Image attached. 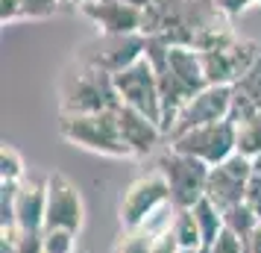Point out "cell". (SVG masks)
Listing matches in <instances>:
<instances>
[{
	"instance_id": "obj_21",
	"label": "cell",
	"mask_w": 261,
	"mask_h": 253,
	"mask_svg": "<svg viewBox=\"0 0 261 253\" xmlns=\"http://www.w3.org/2000/svg\"><path fill=\"white\" fill-rule=\"evenodd\" d=\"M44 253H76V233L44 229Z\"/></svg>"
},
{
	"instance_id": "obj_22",
	"label": "cell",
	"mask_w": 261,
	"mask_h": 253,
	"mask_svg": "<svg viewBox=\"0 0 261 253\" xmlns=\"http://www.w3.org/2000/svg\"><path fill=\"white\" fill-rule=\"evenodd\" d=\"M18 9H21V18H30V21H41V18H50V15L59 9V0H18Z\"/></svg>"
},
{
	"instance_id": "obj_27",
	"label": "cell",
	"mask_w": 261,
	"mask_h": 253,
	"mask_svg": "<svg viewBox=\"0 0 261 253\" xmlns=\"http://www.w3.org/2000/svg\"><path fill=\"white\" fill-rule=\"evenodd\" d=\"M247 253H261V221H258V227L252 229V236H249V241H247Z\"/></svg>"
},
{
	"instance_id": "obj_12",
	"label": "cell",
	"mask_w": 261,
	"mask_h": 253,
	"mask_svg": "<svg viewBox=\"0 0 261 253\" xmlns=\"http://www.w3.org/2000/svg\"><path fill=\"white\" fill-rule=\"evenodd\" d=\"M118 127H120V139L123 145L129 147L132 156H150L155 150V145L167 139L162 124H155L153 118H147L144 112L129 106H118Z\"/></svg>"
},
{
	"instance_id": "obj_4",
	"label": "cell",
	"mask_w": 261,
	"mask_h": 253,
	"mask_svg": "<svg viewBox=\"0 0 261 253\" xmlns=\"http://www.w3.org/2000/svg\"><path fill=\"white\" fill-rule=\"evenodd\" d=\"M170 150L176 153H185V156H194L205 162L208 168L220 165L235 153V121H214V124H202V127H194L188 133L173 135L167 142Z\"/></svg>"
},
{
	"instance_id": "obj_9",
	"label": "cell",
	"mask_w": 261,
	"mask_h": 253,
	"mask_svg": "<svg viewBox=\"0 0 261 253\" xmlns=\"http://www.w3.org/2000/svg\"><path fill=\"white\" fill-rule=\"evenodd\" d=\"M252 177V159L232 153V156L214 165L208 174V186H205V197L212 200L220 212L232 209V206L244 203V194H247V182Z\"/></svg>"
},
{
	"instance_id": "obj_29",
	"label": "cell",
	"mask_w": 261,
	"mask_h": 253,
	"mask_svg": "<svg viewBox=\"0 0 261 253\" xmlns=\"http://www.w3.org/2000/svg\"><path fill=\"white\" fill-rule=\"evenodd\" d=\"M252 174H258L261 177V153L258 156H252Z\"/></svg>"
},
{
	"instance_id": "obj_5",
	"label": "cell",
	"mask_w": 261,
	"mask_h": 253,
	"mask_svg": "<svg viewBox=\"0 0 261 253\" xmlns=\"http://www.w3.org/2000/svg\"><path fill=\"white\" fill-rule=\"evenodd\" d=\"M115 91L120 97V106H129L144 112L147 118H153L155 124H162V95H159V80H155L153 62L138 59L135 65L118 71L115 77ZM165 130V127H162Z\"/></svg>"
},
{
	"instance_id": "obj_10",
	"label": "cell",
	"mask_w": 261,
	"mask_h": 253,
	"mask_svg": "<svg viewBox=\"0 0 261 253\" xmlns=\"http://www.w3.org/2000/svg\"><path fill=\"white\" fill-rule=\"evenodd\" d=\"M91 53L85 56V65H94L100 71L115 74L135 65L138 59H144L147 53V36L144 33H129V36H97V41L91 44Z\"/></svg>"
},
{
	"instance_id": "obj_32",
	"label": "cell",
	"mask_w": 261,
	"mask_h": 253,
	"mask_svg": "<svg viewBox=\"0 0 261 253\" xmlns=\"http://www.w3.org/2000/svg\"><path fill=\"white\" fill-rule=\"evenodd\" d=\"M179 253H197V250H179Z\"/></svg>"
},
{
	"instance_id": "obj_1",
	"label": "cell",
	"mask_w": 261,
	"mask_h": 253,
	"mask_svg": "<svg viewBox=\"0 0 261 253\" xmlns=\"http://www.w3.org/2000/svg\"><path fill=\"white\" fill-rule=\"evenodd\" d=\"M120 97L115 91L112 74L100 71L94 65L80 62L62 83V115H97V112H115Z\"/></svg>"
},
{
	"instance_id": "obj_23",
	"label": "cell",
	"mask_w": 261,
	"mask_h": 253,
	"mask_svg": "<svg viewBox=\"0 0 261 253\" xmlns=\"http://www.w3.org/2000/svg\"><path fill=\"white\" fill-rule=\"evenodd\" d=\"M208 250H212V253H247V247H244V241L238 239L232 229L223 227V233L208 244Z\"/></svg>"
},
{
	"instance_id": "obj_14",
	"label": "cell",
	"mask_w": 261,
	"mask_h": 253,
	"mask_svg": "<svg viewBox=\"0 0 261 253\" xmlns=\"http://www.w3.org/2000/svg\"><path fill=\"white\" fill-rule=\"evenodd\" d=\"M235 153L247 159L261 153V112L235 121Z\"/></svg>"
},
{
	"instance_id": "obj_17",
	"label": "cell",
	"mask_w": 261,
	"mask_h": 253,
	"mask_svg": "<svg viewBox=\"0 0 261 253\" xmlns=\"http://www.w3.org/2000/svg\"><path fill=\"white\" fill-rule=\"evenodd\" d=\"M170 233H173V239L179 241L182 250H200L202 247L200 227H197V221H194V212H191V209H179L176 218H173Z\"/></svg>"
},
{
	"instance_id": "obj_7",
	"label": "cell",
	"mask_w": 261,
	"mask_h": 253,
	"mask_svg": "<svg viewBox=\"0 0 261 253\" xmlns=\"http://www.w3.org/2000/svg\"><path fill=\"white\" fill-rule=\"evenodd\" d=\"M232 85H205L202 91L191 97L185 106L179 109L176 121L167 133V142L173 135H182L194 130V127H202V124H214V121H226L229 112H232Z\"/></svg>"
},
{
	"instance_id": "obj_30",
	"label": "cell",
	"mask_w": 261,
	"mask_h": 253,
	"mask_svg": "<svg viewBox=\"0 0 261 253\" xmlns=\"http://www.w3.org/2000/svg\"><path fill=\"white\" fill-rule=\"evenodd\" d=\"M59 3H65V6H80L83 0H59Z\"/></svg>"
},
{
	"instance_id": "obj_16",
	"label": "cell",
	"mask_w": 261,
	"mask_h": 253,
	"mask_svg": "<svg viewBox=\"0 0 261 253\" xmlns=\"http://www.w3.org/2000/svg\"><path fill=\"white\" fill-rule=\"evenodd\" d=\"M258 221H261V218L255 215L247 203H238V206H232V209H226V212H223V227L232 229L238 239L244 241V247H247L252 229L258 227Z\"/></svg>"
},
{
	"instance_id": "obj_8",
	"label": "cell",
	"mask_w": 261,
	"mask_h": 253,
	"mask_svg": "<svg viewBox=\"0 0 261 253\" xmlns=\"http://www.w3.org/2000/svg\"><path fill=\"white\" fill-rule=\"evenodd\" d=\"M85 224V206L83 194L65 174L53 171L47 177V215L44 229H71L80 233Z\"/></svg>"
},
{
	"instance_id": "obj_11",
	"label": "cell",
	"mask_w": 261,
	"mask_h": 253,
	"mask_svg": "<svg viewBox=\"0 0 261 253\" xmlns=\"http://www.w3.org/2000/svg\"><path fill=\"white\" fill-rule=\"evenodd\" d=\"M76 9L97 27L100 36L141 33V24H144L141 9H135V6L123 3V0H83Z\"/></svg>"
},
{
	"instance_id": "obj_2",
	"label": "cell",
	"mask_w": 261,
	"mask_h": 253,
	"mask_svg": "<svg viewBox=\"0 0 261 253\" xmlns=\"http://www.w3.org/2000/svg\"><path fill=\"white\" fill-rule=\"evenodd\" d=\"M59 133L68 145L100 153V156H109V159L132 156L129 147L120 139L118 109L115 112H97V115H62Z\"/></svg>"
},
{
	"instance_id": "obj_19",
	"label": "cell",
	"mask_w": 261,
	"mask_h": 253,
	"mask_svg": "<svg viewBox=\"0 0 261 253\" xmlns=\"http://www.w3.org/2000/svg\"><path fill=\"white\" fill-rule=\"evenodd\" d=\"M0 180L3 182H21L27 180V168H24V159L15 147L3 145L0 150Z\"/></svg>"
},
{
	"instance_id": "obj_13",
	"label": "cell",
	"mask_w": 261,
	"mask_h": 253,
	"mask_svg": "<svg viewBox=\"0 0 261 253\" xmlns=\"http://www.w3.org/2000/svg\"><path fill=\"white\" fill-rule=\"evenodd\" d=\"M47 215V180H21L15 192V229L41 233Z\"/></svg>"
},
{
	"instance_id": "obj_20",
	"label": "cell",
	"mask_w": 261,
	"mask_h": 253,
	"mask_svg": "<svg viewBox=\"0 0 261 253\" xmlns=\"http://www.w3.org/2000/svg\"><path fill=\"white\" fill-rule=\"evenodd\" d=\"M232 88H235L238 95H244L249 103L261 112V59L255 62V65H252V68H249V71L244 74Z\"/></svg>"
},
{
	"instance_id": "obj_33",
	"label": "cell",
	"mask_w": 261,
	"mask_h": 253,
	"mask_svg": "<svg viewBox=\"0 0 261 253\" xmlns=\"http://www.w3.org/2000/svg\"><path fill=\"white\" fill-rule=\"evenodd\" d=\"M76 253H80V250H76Z\"/></svg>"
},
{
	"instance_id": "obj_3",
	"label": "cell",
	"mask_w": 261,
	"mask_h": 253,
	"mask_svg": "<svg viewBox=\"0 0 261 253\" xmlns=\"http://www.w3.org/2000/svg\"><path fill=\"white\" fill-rule=\"evenodd\" d=\"M159 174L165 177L167 189H170V203L176 209H191V206L205 197V186H208V174L212 168L194 156L176 153L167 147V153L159 156Z\"/></svg>"
},
{
	"instance_id": "obj_25",
	"label": "cell",
	"mask_w": 261,
	"mask_h": 253,
	"mask_svg": "<svg viewBox=\"0 0 261 253\" xmlns=\"http://www.w3.org/2000/svg\"><path fill=\"white\" fill-rule=\"evenodd\" d=\"M217 3H220V9H223L229 18H235V15L247 12L249 6H258L261 0H217Z\"/></svg>"
},
{
	"instance_id": "obj_28",
	"label": "cell",
	"mask_w": 261,
	"mask_h": 253,
	"mask_svg": "<svg viewBox=\"0 0 261 253\" xmlns=\"http://www.w3.org/2000/svg\"><path fill=\"white\" fill-rule=\"evenodd\" d=\"M123 3H129V6H135V9H141V12H144V9H150V6H153L155 0H123Z\"/></svg>"
},
{
	"instance_id": "obj_24",
	"label": "cell",
	"mask_w": 261,
	"mask_h": 253,
	"mask_svg": "<svg viewBox=\"0 0 261 253\" xmlns=\"http://www.w3.org/2000/svg\"><path fill=\"white\" fill-rule=\"evenodd\" d=\"M244 203L255 212V215L261 218V177L258 174H252L247 182V194H244Z\"/></svg>"
},
{
	"instance_id": "obj_26",
	"label": "cell",
	"mask_w": 261,
	"mask_h": 253,
	"mask_svg": "<svg viewBox=\"0 0 261 253\" xmlns=\"http://www.w3.org/2000/svg\"><path fill=\"white\" fill-rule=\"evenodd\" d=\"M182 247H179V241L173 239V233H165V236H159L153 244V250L150 253H179Z\"/></svg>"
},
{
	"instance_id": "obj_31",
	"label": "cell",
	"mask_w": 261,
	"mask_h": 253,
	"mask_svg": "<svg viewBox=\"0 0 261 253\" xmlns=\"http://www.w3.org/2000/svg\"><path fill=\"white\" fill-rule=\"evenodd\" d=\"M197 253H212V250H208V247H200V250H197Z\"/></svg>"
},
{
	"instance_id": "obj_6",
	"label": "cell",
	"mask_w": 261,
	"mask_h": 253,
	"mask_svg": "<svg viewBox=\"0 0 261 253\" xmlns=\"http://www.w3.org/2000/svg\"><path fill=\"white\" fill-rule=\"evenodd\" d=\"M165 203H170V189H167L165 177L159 171L132 180L126 186L123 197H120V227L123 229L144 227Z\"/></svg>"
},
{
	"instance_id": "obj_18",
	"label": "cell",
	"mask_w": 261,
	"mask_h": 253,
	"mask_svg": "<svg viewBox=\"0 0 261 253\" xmlns=\"http://www.w3.org/2000/svg\"><path fill=\"white\" fill-rule=\"evenodd\" d=\"M155 244V236H150L147 229H123L120 239L115 241L112 253H150Z\"/></svg>"
},
{
	"instance_id": "obj_15",
	"label": "cell",
	"mask_w": 261,
	"mask_h": 253,
	"mask_svg": "<svg viewBox=\"0 0 261 253\" xmlns=\"http://www.w3.org/2000/svg\"><path fill=\"white\" fill-rule=\"evenodd\" d=\"M191 212H194V221H197V227H200L202 247H208V244L223 233V212H220L208 197L197 200V203L191 206Z\"/></svg>"
}]
</instances>
